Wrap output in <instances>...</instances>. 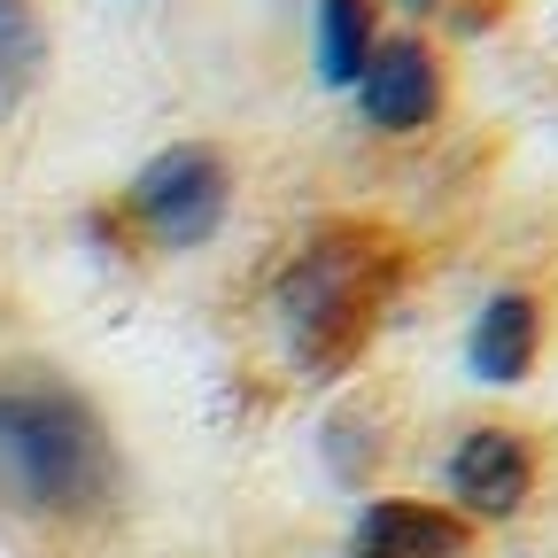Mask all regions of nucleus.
Masks as SVG:
<instances>
[{
  "label": "nucleus",
  "mask_w": 558,
  "mask_h": 558,
  "mask_svg": "<svg viewBox=\"0 0 558 558\" xmlns=\"http://www.w3.org/2000/svg\"><path fill=\"white\" fill-rule=\"evenodd\" d=\"M411 288V241L380 218H326L295 241L271 279V311L288 365L303 380H341L388 326L396 295Z\"/></svg>",
  "instance_id": "obj_1"
},
{
  "label": "nucleus",
  "mask_w": 558,
  "mask_h": 558,
  "mask_svg": "<svg viewBox=\"0 0 558 558\" xmlns=\"http://www.w3.org/2000/svg\"><path fill=\"white\" fill-rule=\"evenodd\" d=\"M0 497L32 520H101L124 497L109 418L39 365L0 373Z\"/></svg>",
  "instance_id": "obj_2"
},
{
  "label": "nucleus",
  "mask_w": 558,
  "mask_h": 558,
  "mask_svg": "<svg viewBox=\"0 0 558 558\" xmlns=\"http://www.w3.org/2000/svg\"><path fill=\"white\" fill-rule=\"evenodd\" d=\"M132 218L148 226L163 248H202L209 233L226 226L233 209V163L226 148H202V140H179V148H163L148 171L132 179Z\"/></svg>",
  "instance_id": "obj_3"
},
{
  "label": "nucleus",
  "mask_w": 558,
  "mask_h": 558,
  "mask_svg": "<svg viewBox=\"0 0 558 558\" xmlns=\"http://www.w3.org/2000/svg\"><path fill=\"white\" fill-rule=\"evenodd\" d=\"M450 497L458 520H520L535 497V442L520 427H473L450 450Z\"/></svg>",
  "instance_id": "obj_4"
},
{
  "label": "nucleus",
  "mask_w": 558,
  "mask_h": 558,
  "mask_svg": "<svg viewBox=\"0 0 558 558\" xmlns=\"http://www.w3.org/2000/svg\"><path fill=\"white\" fill-rule=\"evenodd\" d=\"M357 101H365L373 132H427L442 117V62H435V47L427 39L373 47L365 78H357Z\"/></svg>",
  "instance_id": "obj_5"
},
{
  "label": "nucleus",
  "mask_w": 558,
  "mask_h": 558,
  "mask_svg": "<svg viewBox=\"0 0 558 558\" xmlns=\"http://www.w3.org/2000/svg\"><path fill=\"white\" fill-rule=\"evenodd\" d=\"M349 558H481V543H473V520H458L450 505L380 497L349 535Z\"/></svg>",
  "instance_id": "obj_6"
},
{
  "label": "nucleus",
  "mask_w": 558,
  "mask_h": 558,
  "mask_svg": "<svg viewBox=\"0 0 558 558\" xmlns=\"http://www.w3.org/2000/svg\"><path fill=\"white\" fill-rule=\"evenodd\" d=\"M543 357V295L535 288H497L481 303L473 333H465V365L488 388H520Z\"/></svg>",
  "instance_id": "obj_7"
},
{
  "label": "nucleus",
  "mask_w": 558,
  "mask_h": 558,
  "mask_svg": "<svg viewBox=\"0 0 558 558\" xmlns=\"http://www.w3.org/2000/svg\"><path fill=\"white\" fill-rule=\"evenodd\" d=\"M373 0H318V78L326 86H357L373 62Z\"/></svg>",
  "instance_id": "obj_8"
},
{
  "label": "nucleus",
  "mask_w": 558,
  "mask_h": 558,
  "mask_svg": "<svg viewBox=\"0 0 558 558\" xmlns=\"http://www.w3.org/2000/svg\"><path fill=\"white\" fill-rule=\"evenodd\" d=\"M0 47H32V16H24V0H0Z\"/></svg>",
  "instance_id": "obj_9"
},
{
  "label": "nucleus",
  "mask_w": 558,
  "mask_h": 558,
  "mask_svg": "<svg viewBox=\"0 0 558 558\" xmlns=\"http://www.w3.org/2000/svg\"><path fill=\"white\" fill-rule=\"evenodd\" d=\"M403 9H418V16H427V9H435V0H403Z\"/></svg>",
  "instance_id": "obj_10"
}]
</instances>
